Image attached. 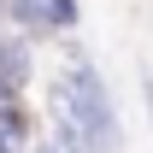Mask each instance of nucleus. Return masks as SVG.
Returning a JSON list of instances; mask_svg holds the SVG:
<instances>
[{"instance_id": "nucleus-4", "label": "nucleus", "mask_w": 153, "mask_h": 153, "mask_svg": "<svg viewBox=\"0 0 153 153\" xmlns=\"http://www.w3.org/2000/svg\"><path fill=\"white\" fill-rule=\"evenodd\" d=\"M141 100H147V124H153V76H141Z\"/></svg>"}, {"instance_id": "nucleus-1", "label": "nucleus", "mask_w": 153, "mask_h": 153, "mask_svg": "<svg viewBox=\"0 0 153 153\" xmlns=\"http://www.w3.org/2000/svg\"><path fill=\"white\" fill-rule=\"evenodd\" d=\"M53 141L65 153H118L112 88L82 47L59 59V76H53Z\"/></svg>"}, {"instance_id": "nucleus-2", "label": "nucleus", "mask_w": 153, "mask_h": 153, "mask_svg": "<svg viewBox=\"0 0 153 153\" xmlns=\"http://www.w3.org/2000/svg\"><path fill=\"white\" fill-rule=\"evenodd\" d=\"M6 24L30 41H47L53 36V0H6Z\"/></svg>"}, {"instance_id": "nucleus-5", "label": "nucleus", "mask_w": 153, "mask_h": 153, "mask_svg": "<svg viewBox=\"0 0 153 153\" xmlns=\"http://www.w3.org/2000/svg\"><path fill=\"white\" fill-rule=\"evenodd\" d=\"M30 153H65V147H59V141H41V147H30Z\"/></svg>"}, {"instance_id": "nucleus-3", "label": "nucleus", "mask_w": 153, "mask_h": 153, "mask_svg": "<svg viewBox=\"0 0 153 153\" xmlns=\"http://www.w3.org/2000/svg\"><path fill=\"white\" fill-rule=\"evenodd\" d=\"M82 18V0H53V36H71Z\"/></svg>"}]
</instances>
